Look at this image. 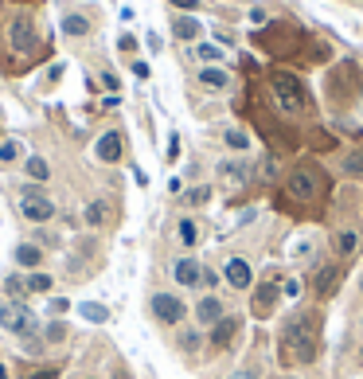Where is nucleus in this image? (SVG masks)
Returning <instances> with one entry per match:
<instances>
[{
    "instance_id": "1",
    "label": "nucleus",
    "mask_w": 363,
    "mask_h": 379,
    "mask_svg": "<svg viewBox=\"0 0 363 379\" xmlns=\"http://www.w3.org/2000/svg\"><path fill=\"white\" fill-rule=\"evenodd\" d=\"M324 94L332 106H348V102L360 94V63L355 59H343L328 70V79H324Z\"/></svg>"
},
{
    "instance_id": "2",
    "label": "nucleus",
    "mask_w": 363,
    "mask_h": 379,
    "mask_svg": "<svg viewBox=\"0 0 363 379\" xmlns=\"http://www.w3.org/2000/svg\"><path fill=\"white\" fill-rule=\"evenodd\" d=\"M285 340L293 344V356L301 359V364H309V359H316V320L313 317H293L289 325H285Z\"/></svg>"
},
{
    "instance_id": "3",
    "label": "nucleus",
    "mask_w": 363,
    "mask_h": 379,
    "mask_svg": "<svg viewBox=\"0 0 363 379\" xmlns=\"http://www.w3.org/2000/svg\"><path fill=\"white\" fill-rule=\"evenodd\" d=\"M0 329L16 332V337H36V313L28 301H0Z\"/></svg>"
},
{
    "instance_id": "4",
    "label": "nucleus",
    "mask_w": 363,
    "mask_h": 379,
    "mask_svg": "<svg viewBox=\"0 0 363 379\" xmlns=\"http://www.w3.org/2000/svg\"><path fill=\"white\" fill-rule=\"evenodd\" d=\"M270 86H274L277 102H281L285 114H301L304 110V86L297 75H285V70H274L270 75Z\"/></svg>"
},
{
    "instance_id": "5",
    "label": "nucleus",
    "mask_w": 363,
    "mask_h": 379,
    "mask_svg": "<svg viewBox=\"0 0 363 379\" xmlns=\"http://www.w3.org/2000/svg\"><path fill=\"white\" fill-rule=\"evenodd\" d=\"M20 215L28 223H51L55 219V203L43 196L40 184H28V188L20 192Z\"/></svg>"
},
{
    "instance_id": "6",
    "label": "nucleus",
    "mask_w": 363,
    "mask_h": 379,
    "mask_svg": "<svg viewBox=\"0 0 363 379\" xmlns=\"http://www.w3.org/2000/svg\"><path fill=\"white\" fill-rule=\"evenodd\" d=\"M148 313L160 320V325H184V317H187V301L180 297V293H153L148 297Z\"/></svg>"
},
{
    "instance_id": "7",
    "label": "nucleus",
    "mask_w": 363,
    "mask_h": 379,
    "mask_svg": "<svg viewBox=\"0 0 363 379\" xmlns=\"http://www.w3.org/2000/svg\"><path fill=\"white\" fill-rule=\"evenodd\" d=\"M277 301H281V281H277V278H265L262 286H254V293H250V313H254L258 320L274 317Z\"/></svg>"
},
{
    "instance_id": "8",
    "label": "nucleus",
    "mask_w": 363,
    "mask_h": 379,
    "mask_svg": "<svg viewBox=\"0 0 363 379\" xmlns=\"http://www.w3.org/2000/svg\"><path fill=\"white\" fill-rule=\"evenodd\" d=\"M8 43H12V51L31 55V47H36V20L31 16H16L8 24Z\"/></svg>"
},
{
    "instance_id": "9",
    "label": "nucleus",
    "mask_w": 363,
    "mask_h": 379,
    "mask_svg": "<svg viewBox=\"0 0 363 379\" xmlns=\"http://www.w3.org/2000/svg\"><path fill=\"white\" fill-rule=\"evenodd\" d=\"M192 317H196V325L199 329H211L215 320H223L226 317V309H223V301L215 297V293H203V297L192 305Z\"/></svg>"
},
{
    "instance_id": "10",
    "label": "nucleus",
    "mask_w": 363,
    "mask_h": 379,
    "mask_svg": "<svg viewBox=\"0 0 363 379\" xmlns=\"http://www.w3.org/2000/svg\"><path fill=\"white\" fill-rule=\"evenodd\" d=\"M238 329H242V320L238 317H231V313H226L223 320H215V325H211V348L215 352H223V348H231V344H235V337H238Z\"/></svg>"
},
{
    "instance_id": "11",
    "label": "nucleus",
    "mask_w": 363,
    "mask_h": 379,
    "mask_svg": "<svg viewBox=\"0 0 363 379\" xmlns=\"http://www.w3.org/2000/svg\"><path fill=\"white\" fill-rule=\"evenodd\" d=\"M289 192H293L297 200H316V196H320V176H316L313 169H297L293 176H289Z\"/></svg>"
},
{
    "instance_id": "12",
    "label": "nucleus",
    "mask_w": 363,
    "mask_h": 379,
    "mask_svg": "<svg viewBox=\"0 0 363 379\" xmlns=\"http://www.w3.org/2000/svg\"><path fill=\"white\" fill-rule=\"evenodd\" d=\"M223 281L231 286V290H250V286H254L250 262H246V258H226V266H223Z\"/></svg>"
},
{
    "instance_id": "13",
    "label": "nucleus",
    "mask_w": 363,
    "mask_h": 379,
    "mask_svg": "<svg viewBox=\"0 0 363 379\" xmlns=\"http://www.w3.org/2000/svg\"><path fill=\"white\" fill-rule=\"evenodd\" d=\"M172 278H176V286H184V290H196L199 278H203V262L199 258H176V266H172Z\"/></svg>"
},
{
    "instance_id": "14",
    "label": "nucleus",
    "mask_w": 363,
    "mask_h": 379,
    "mask_svg": "<svg viewBox=\"0 0 363 379\" xmlns=\"http://www.w3.org/2000/svg\"><path fill=\"white\" fill-rule=\"evenodd\" d=\"M121 153H125V141H121V133H118V130L102 133V137H98V145H94V157H98L102 164H118V160H121Z\"/></svg>"
},
{
    "instance_id": "15",
    "label": "nucleus",
    "mask_w": 363,
    "mask_h": 379,
    "mask_svg": "<svg viewBox=\"0 0 363 379\" xmlns=\"http://www.w3.org/2000/svg\"><path fill=\"white\" fill-rule=\"evenodd\" d=\"M172 36L184 40V43H196L199 36H203V24H199L192 12H176V16H172Z\"/></svg>"
},
{
    "instance_id": "16",
    "label": "nucleus",
    "mask_w": 363,
    "mask_h": 379,
    "mask_svg": "<svg viewBox=\"0 0 363 379\" xmlns=\"http://www.w3.org/2000/svg\"><path fill=\"white\" fill-rule=\"evenodd\" d=\"M82 219H86V227H109V223H114V203L109 200H90L86 211H82Z\"/></svg>"
},
{
    "instance_id": "17",
    "label": "nucleus",
    "mask_w": 363,
    "mask_h": 379,
    "mask_svg": "<svg viewBox=\"0 0 363 379\" xmlns=\"http://www.w3.org/2000/svg\"><path fill=\"white\" fill-rule=\"evenodd\" d=\"M90 28H94V24H90L82 12H67V16L59 20V31L67 36V40H82V36H90Z\"/></svg>"
},
{
    "instance_id": "18",
    "label": "nucleus",
    "mask_w": 363,
    "mask_h": 379,
    "mask_svg": "<svg viewBox=\"0 0 363 379\" xmlns=\"http://www.w3.org/2000/svg\"><path fill=\"white\" fill-rule=\"evenodd\" d=\"M24 157H28L24 141H16V137L0 141V169H8V164H24Z\"/></svg>"
},
{
    "instance_id": "19",
    "label": "nucleus",
    "mask_w": 363,
    "mask_h": 379,
    "mask_svg": "<svg viewBox=\"0 0 363 379\" xmlns=\"http://www.w3.org/2000/svg\"><path fill=\"white\" fill-rule=\"evenodd\" d=\"M40 262H43L40 242H20V247H16V266H24L31 274V270H40Z\"/></svg>"
},
{
    "instance_id": "20",
    "label": "nucleus",
    "mask_w": 363,
    "mask_h": 379,
    "mask_svg": "<svg viewBox=\"0 0 363 379\" xmlns=\"http://www.w3.org/2000/svg\"><path fill=\"white\" fill-rule=\"evenodd\" d=\"M24 172H28V180H36V184H47L51 180V164L40 153H28V157H24Z\"/></svg>"
},
{
    "instance_id": "21",
    "label": "nucleus",
    "mask_w": 363,
    "mask_h": 379,
    "mask_svg": "<svg viewBox=\"0 0 363 379\" xmlns=\"http://www.w3.org/2000/svg\"><path fill=\"white\" fill-rule=\"evenodd\" d=\"M199 86L207 90H226L231 86V75L223 67H199Z\"/></svg>"
},
{
    "instance_id": "22",
    "label": "nucleus",
    "mask_w": 363,
    "mask_h": 379,
    "mask_svg": "<svg viewBox=\"0 0 363 379\" xmlns=\"http://www.w3.org/2000/svg\"><path fill=\"white\" fill-rule=\"evenodd\" d=\"M176 348L184 352V356H196V352L203 348V329H180L176 332Z\"/></svg>"
},
{
    "instance_id": "23",
    "label": "nucleus",
    "mask_w": 363,
    "mask_h": 379,
    "mask_svg": "<svg viewBox=\"0 0 363 379\" xmlns=\"http://www.w3.org/2000/svg\"><path fill=\"white\" fill-rule=\"evenodd\" d=\"M24 286H28V297L31 293H51L55 278H51L47 270H31V274H24Z\"/></svg>"
},
{
    "instance_id": "24",
    "label": "nucleus",
    "mask_w": 363,
    "mask_h": 379,
    "mask_svg": "<svg viewBox=\"0 0 363 379\" xmlns=\"http://www.w3.org/2000/svg\"><path fill=\"white\" fill-rule=\"evenodd\" d=\"M219 176H223V180H231L235 188H242L250 172H246V164H242V160H223V164H219Z\"/></svg>"
},
{
    "instance_id": "25",
    "label": "nucleus",
    "mask_w": 363,
    "mask_h": 379,
    "mask_svg": "<svg viewBox=\"0 0 363 379\" xmlns=\"http://www.w3.org/2000/svg\"><path fill=\"white\" fill-rule=\"evenodd\" d=\"M79 313H82V320H90V325H106L109 320V309L106 305H98V301H82Z\"/></svg>"
},
{
    "instance_id": "26",
    "label": "nucleus",
    "mask_w": 363,
    "mask_h": 379,
    "mask_svg": "<svg viewBox=\"0 0 363 379\" xmlns=\"http://www.w3.org/2000/svg\"><path fill=\"white\" fill-rule=\"evenodd\" d=\"M43 340H47V344H63V340H67V325H63V317H51L47 325H43Z\"/></svg>"
},
{
    "instance_id": "27",
    "label": "nucleus",
    "mask_w": 363,
    "mask_h": 379,
    "mask_svg": "<svg viewBox=\"0 0 363 379\" xmlns=\"http://www.w3.org/2000/svg\"><path fill=\"white\" fill-rule=\"evenodd\" d=\"M4 293H8V301H28V286H24V274H12V278H4Z\"/></svg>"
},
{
    "instance_id": "28",
    "label": "nucleus",
    "mask_w": 363,
    "mask_h": 379,
    "mask_svg": "<svg viewBox=\"0 0 363 379\" xmlns=\"http://www.w3.org/2000/svg\"><path fill=\"white\" fill-rule=\"evenodd\" d=\"M196 59L207 63V67H215V63L223 59V51H219L215 43H196Z\"/></svg>"
},
{
    "instance_id": "29",
    "label": "nucleus",
    "mask_w": 363,
    "mask_h": 379,
    "mask_svg": "<svg viewBox=\"0 0 363 379\" xmlns=\"http://www.w3.org/2000/svg\"><path fill=\"white\" fill-rule=\"evenodd\" d=\"M223 141L231 145V149H238V153H246V149H250V137H246L242 130H226V133H223Z\"/></svg>"
},
{
    "instance_id": "30",
    "label": "nucleus",
    "mask_w": 363,
    "mask_h": 379,
    "mask_svg": "<svg viewBox=\"0 0 363 379\" xmlns=\"http://www.w3.org/2000/svg\"><path fill=\"white\" fill-rule=\"evenodd\" d=\"M176 235H180V242H184V247H192V242H196V223H192V219H180Z\"/></svg>"
},
{
    "instance_id": "31",
    "label": "nucleus",
    "mask_w": 363,
    "mask_h": 379,
    "mask_svg": "<svg viewBox=\"0 0 363 379\" xmlns=\"http://www.w3.org/2000/svg\"><path fill=\"white\" fill-rule=\"evenodd\" d=\"M355 242H360V235H355V231H343L340 239H336V250H340V254H352Z\"/></svg>"
},
{
    "instance_id": "32",
    "label": "nucleus",
    "mask_w": 363,
    "mask_h": 379,
    "mask_svg": "<svg viewBox=\"0 0 363 379\" xmlns=\"http://www.w3.org/2000/svg\"><path fill=\"white\" fill-rule=\"evenodd\" d=\"M343 172H348V176H363V153H348V160H343Z\"/></svg>"
},
{
    "instance_id": "33",
    "label": "nucleus",
    "mask_w": 363,
    "mask_h": 379,
    "mask_svg": "<svg viewBox=\"0 0 363 379\" xmlns=\"http://www.w3.org/2000/svg\"><path fill=\"white\" fill-rule=\"evenodd\" d=\"M332 286H336V270L328 266V270H320V274H316V290H320V293H328Z\"/></svg>"
},
{
    "instance_id": "34",
    "label": "nucleus",
    "mask_w": 363,
    "mask_h": 379,
    "mask_svg": "<svg viewBox=\"0 0 363 379\" xmlns=\"http://www.w3.org/2000/svg\"><path fill=\"white\" fill-rule=\"evenodd\" d=\"M184 200L192 203V208H199V203H207V200H211V188H192V192L184 196Z\"/></svg>"
},
{
    "instance_id": "35",
    "label": "nucleus",
    "mask_w": 363,
    "mask_h": 379,
    "mask_svg": "<svg viewBox=\"0 0 363 379\" xmlns=\"http://www.w3.org/2000/svg\"><path fill=\"white\" fill-rule=\"evenodd\" d=\"M67 309H70V301H67V297H51V301H47V313H51V317H63Z\"/></svg>"
},
{
    "instance_id": "36",
    "label": "nucleus",
    "mask_w": 363,
    "mask_h": 379,
    "mask_svg": "<svg viewBox=\"0 0 363 379\" xmlns=\"http://www.w3.org/2000/svg\"><path fill=\"white\" fill-rule=\"evenodd\" d=\"M168 4H172V8H180V12H192V16H196L199 8H203L199 0H168Z\"/></svg>"
},
{
    "instance_id": "37",
    "label": "nucleus",
    "mask_w": 363,
    "mask_h": 379,
    "mask_svg": "<svg viewBox=\"0 0 363 379\" xmlns=\"http://www.w3.org/2000/svg\"><path fill=\"white\" fill-rule=\"evenodd\" d=\"M215 286H219V274H215V270H207V266H203V278H199V290H215Z\"/></svg>"
},
{
    "instance_id": "38",
    "label": "nucleus",
    "mask_w": 363,
    "mask_h": 379,
    "mask_svg": "<svg viewBox=\"0 0 363 379\" xmlns=\"http://www.w3.org/2000/svg\"><path fill=\"white\" fill-rule=\"evenodd\" d=\"M297 293H301V281H297V278H289V281L281 286V297H297Z\"/></svg>"
},
{
    "instance_id": "39",
    "label": "nucleus",
    "mask_w": 363,
    "mask_h": 379,
    "mask_svg": "<svg viewBox=\"0 0 363 379\" xmlns=\"http://www.w3.org/2000/svg\"><path fill=\"white\" fill-rule=\"evenodd\" d=\"M180 157V137L172 133V141H168V160H176Z\"/></svg>"
},
{
    "instance_id": "40",
    "label": "nucleus",
    "mask_w": 363,
    "mask_h": 379,
    "mask_svg": "<svg viewBox=\"0 0 363 379\" xmlns=\"http://www.w3.org/2000/svg\"><path fill=\"white\" fill-rule=\"evenodd\" d=\"M118 47H121V51H137V40H133V36H121Z\"/></svg>"
},
{
    "instance_id": "41",
    "label": "nucleus",
    "mask_w": 363,
    "mask_h": 379,
    "mask_svg": "<svg viewBox=\"0 0 363 379\" xmlns=\"http://www.w3.org/2000/svg\"><path fill=\"white\" fill-rule=\"evenodd\" d=\"M226 379H258V376H254V371H250V368H238V371H231V376H226Z\"/></svg>"
},
{
    "instance_id": "42",
    "label": "nucleus",
    "mask_w": 363,
    "mask_h": 379,
    "mask_svg": "<svg viewBox=\"0 0 363 379\" xmlns=\"http://www.w3.org/2000/svg\"><path fill=\"white\" fill-rule=\"evenodd\" d=\"M133 75H137V79H148V63L137 59V63H133Z\"/></svg>"
},
{
    "instance_id": "43",
    "label": "nucleus",
    "mask_w": 363,
    "mask_h": 379,
    "mask_svg": "<svg viewBox=\"0 0 363 379\" xmlns=\"http://www.w3.org/2000/svg\"><path fill=\"white\" fill-rule=\"evenodd\" d=\"M114 379H129V376H125V368H118V376H114Z\"/></svg>"
},
{
    "instance_id": "44",
    "label": "nucleus",
    "mask_w": 363,
    "mask_h": 379,
    "mask_svg": "<svg viewBox=\"0 0 363 379\" xmlns=\"http://www.w3.org/2000/svg\"><path fill=\"white\" fill-rule=\"evenodd\" d=\"M0 379H8V368H4V364H0Z\"/></svg>"
},
{
    "instance_id": "45",
    "label": "nucleus",
    "mask_w": 363,
    "mask_h": 379,
    "mask_svg": "<svg viewBox=\"0 0 363 379\" xmlns=\"http://www.w3.org/2000/svg\"><path fill=\"white\" fill-rule=\"evenodd\" d=\"M360 297H363V274H360Z\"/></svg>"
},
{
    "instance_id": "46",
    "label": "nucleus",
    "mask_w": 363,
    "mask_h": 379,
    "mask_svg": "<svg viewBox=\"0 0 363 379\" xmlns=\"http://www.w3.org/2000/svg\"><path fill=\"white\" fill-rule=\"evenodd\" d=\"M360 364H363V344H360Z\"/></svg>"
},
{
    "instance_id": "47",
    "label": "nucleus",
    "mask_w": 363,
    "mask_h": 379,
    "mask_svg": "<svg viewBox=\"0 0 363 379\" xmlns=\"http://www.w3.org/2000/svg\"><path fill=\"white\" fill-rule=\"evenodd\" d=\"M360 110H363V94H360Z\"/></svg>"
},
{
    "instance_id": "48",
    "label": "nucleus",
    "mask_w": 363,
    "mask_h": 379,
    "mask_svg": "<svg viewBox=\"0 0 363 379\" xmlns=\"http://www.w3.org/2000/svg\"><path fill=\"white\" fill-rule=\"evenodd\" d=\"M281 379H297V376H281Z\"/></svg>"
},
{
    "instance_id": "49",
    "label": "nucleus",
    "mask_w": 363,
    "mask_h": 379,
    "mask_svg": "<svg viewBox=\"0 0 363 379\" xmlns=\"http://www.w3.org/2000/svg\"><path fill=\"white\" fill-rule=\"evenodd\" d=\"M86 379H98V376H86Z\"/></svg>"
},
{
    "instance_id": "50",
    "label": "nucleus",
    "mask_w": 363,
    "mask_h": 379,
    "mask_svg": "<svg viewBox=\"0 0 363 379\" xmlns=\"http://www.w3.org/2000/svg\"><path fill=\"white\" fill-rule=\"evenodd\" d=\"M235 4H242V0H235Z\"/></svg>"
}]
</instances>
